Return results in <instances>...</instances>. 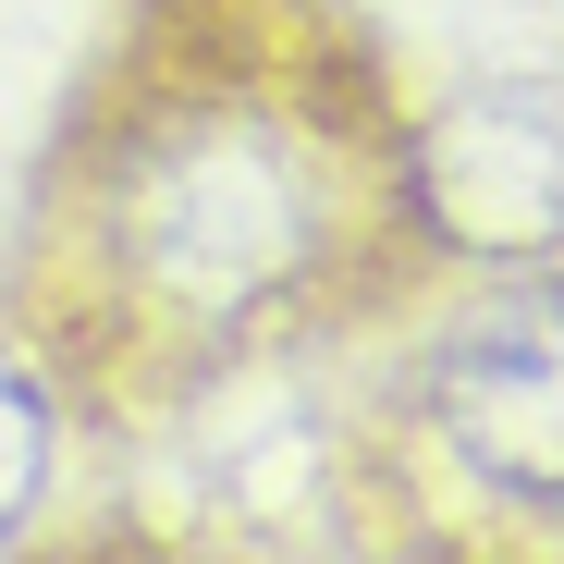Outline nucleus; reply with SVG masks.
<instances>
[{
    "label": "nucleus",
    "instance_id": "obj_2",
    "mask_svg": "<svg viewBox=\"0 0 564 564\" xmlns=\"http://www.w3.org/2000/svg\"><path fill=\"white\" fill-rule=\"evenodd\" d=\"M430 417H442V442L479 466L503 503L540 516V503H552V319H540V307L479 319V332L442 356Z\"/></svg>",
    "mask_w": 564,
    "mask_h": 564
},
{
    "label": "nucleus",
    "instance_id": "obj_1",
    "mask_svg": "<svg viewBox=\"0 0 564 564\" xmlns=\"http://www.w3.org/2000/svg\"><path fill=\"white\" fill-rule=\"evenodd\" d=\"M356 221V135L295 74L184 62L135 86V111L86 135L74 234L99 258V295L148 332L221 344L295 307Z\"/></svg>",
    "mask_w": 564,
    "mask_h": 564
},
{
    "label": "nucleus",
    "instance_id": "obj_3",
    "mask_svg": "<svg viewBox=\"0 0 564 564\" xmlns=\"http://www.w3.org/2000/svg\"><path fill=\"white\" fill-rule=\"evenodd\" d=\"M37 479H50V405H37V381H25V368L0 356V540L25 528Z\"/></svg>",
    "mask_w": 564,
    "mask_h": 564
}]
</instances>
